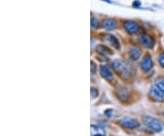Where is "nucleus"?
<instances>
[{"instance_id":"6","label":"nucleus","mask_w":164,"mask_h":136,"mask_svg":"<svg viewBox=\"0 0 164 136\" xmlns=\"http://www.w3.org/2000/svg\"><path fill=\"white\" fill-rule=\"evenodd\" d=\"M153 67V61L151 60V57L150 55L144 56V58L141 60L140 62V68L144 72H149Z\"/></svg>"},{"instance_id":"10","label":"nucleus","mask_w":164,"mask_h":136,"mask_svg":"<svg viewBox=\"0 0 164 136\" xmlns=\"http://www.w3.org/2000/svg\"><path fill=\"white\" fill-rule=\"evenodd\" d=\"M140 50L136 46H132L129 49V56L132 60H137L138 59H140Z\"/></svg>"},{"instance_id":"18","label":"nucleus","mask_w":164,"mask_h":136,"mask_svg":"<svg viewBox=\"0 0 164 136\" xmlns=\"http://www.w3.org/2000/svg\"><path fill=\"white\" fill-rule=\"evenodd\" d=\"M96 64L94 63V61H91V73L92 74H94L95 73V71H96Z\"/></svg>"},{"instance_id":"15","label":"nucleus","mask_w":164,"mask_h":136,"mask_svg":"<svg viewBox=\"0 0 164 136\" xmlns=\"http://www.w3.org/2000/svg\"><path fill=\"white\" fill-rule=\"evenodd\" d=\"M90 90H91V99H94V98H96V97L98 96V94H99L98 89L92 87Z\"/></svg>"},{"instance_id":"5","label":"nucleus","mask_w":164,"mask_h":136,"mask_svg":"<svg viewBox=\"0 0 164 136\" xmlns=\"http://www.w3.org/2000/svg\"><path fill=\"white\" fill-rule=\"evenodd\" d=\"M113 70L115 71L118 72V74L119 73L120 75H126V74H129V71L127 70V67L125 65V63L123 62L122 60H117L115 61L112 62V66Z\"/></svg>"},{"instance_id":"19","label":"nucleus","mask_w":164,"mask_h":136,"mask_svg":"<svg viewBox=\"0 0 164 136\" xmlns=\"http://www.w3.org/2000/svg\"><path fill=\"white\" fill-rule=\"evenodd\" d=\"M163 115H164V112H163Z\"/></svg>"},{"instance_id":"14","label":"nucleus","mask_w":164,"mask_h":136,"mask_svg":"<svg viewBox=\"0 0 164 136\" xmlns=\"http://www.w3.org/2000/svg\"><path fill=\"white\" fill-rule=\"evenodd\" d=\"M158 60H159V65H160L162 68H164V52H163V53H160V54L159 55Z\"/></svg>"},{"instance_id":"1","label":"nucleus","mask_w":164,"mask_h":136,"mask_svg":"<svg viewBox=\"0 0 164 136\" xmlns=\"http://www.w3.org/2000/svg\"><path fill=\"white\" fill-rule=\"evenodd\" d=\"M142 121L148 129H150V131H152L154 132H160L162 131L161 121L154 117H151L149 115L143 116Z\"/></svg>"},{"instance_id":"17","label":"nucleus","mask_w":164,"mask_h":136,"mask_svg":"<svg viewBox=\"0 0 164 136\" xmlns=\"http://www.w3.org/2000/svg\"><path fill=\"white\" fill-rule=\"evenodd\" d=\"M140 5H141V3H140V0H135V1L133 2V4H132V6L134 8H139V7H140Z\"/></svg>"},{"instance_id":"12","label":"nucleus","mask_w":164,"mask_h":136,"mask_svg":"<svg viewBox=\"0 0 164 136\" xmlns=\"http://www.w3.org/2000/svg\"><path fill=\"white\" fill-rule=\"evenodd\" d=\"M97 50L100 53H102V55L106 54V53H110V50L109 49H108L106 46H104V45H99V46L97 47Z\"/></svg>"},{"instance_id":"16","label":"nucleus","mask_w":164,"mask_h":136,"mask_svg":"<svg viewBox=\"0 0 164 136\" xmlns=\"http://www.w3.org/2000/svg\"><path fill=\"white\" fill-rule=\"evenodd\" d=\"M90 25H91V28H95L98 27V20L97 18H95L94 17H91V22H90Z\"/></svg>"},{"instance_id":"11","label":"nucleus","mask_w":164,"mask_h":136,"mask_svg":"<svg viewBox=\"0 0 164 136\" xmlns=\"http://www.w3.org/2000/svg\"><path fill=\"white\" fill-rule=\"evenodd\" d=\"M106 37H107L108 41L112 45V46H113L115 49H117V50L119 49V43H118V40L117 39L116 37H114V36H112V35H107Z\"/></svg>"},{"instance_id":"8","label":"nucleus","mask_w":164,"mask_h":136,"mask_svg":"<svg viewBox=\"0 0 164 136\" xmlns=\"http://www.w3.org/2000/svg\"><path fill=\"white\" fill-rule=\"evenodd\" d=\"M101 27L105 30H113L117 27V21L113 18H105L101 22Z\"/></svg>"},{"instance_id":"3","label":"nucleus","mask_w":164,"mask_h":136,"mask_svg":"<svg viewBox=\"0 0 164 136\" xmlns=\"http://www.w3.org/2000/svg\"><path fill=\"white\" fill-rule=\"evenodd\" d=\"M119 124L127 129H136L140 126V123L135 119L130 118V117H124L118 121Z\"/></svg>"},{"instance_id":"2","label":"nucleus","mask_w":164,"mask_h":136,"mask_svg":"<svg viewBox=\"0 0 164 136\" xmlns=\"http://www.w3.org/2000/svg\"><path fill=\"white\" fill-rule=\"evenodd\" d=\"M150 96L156 102H162L164 100V90L156 85H153L150 89Z\"/></svg>"},{"instance_id":"9","label":"nucleus","mask_w":164,"mask_h":136,"mask_svg":"<svg viewBox=\"0 0 164 136\" xmlns=\"http://www.w3.org/2000/svg\"><path fill=\"white\" fill-rule=\"evenodd\" d=\"M99 72H100V75L102 78H104L105 79L107 80H111L113 76H112V73H111V70L107 66V65H102L100 66L99 68Z\"/></svg>"},{"instance_id":"4","label":"nucleus","mask_w":164,"mask_h":136,"mask_svg":"<svg viewBox=\"0 0 164 136\" xmlns=\"http://www.w3.org/2000/svg\"><path fill=\"white\" fill-rule=\"evenodd\" d=\"M139 41L141 43L142 46H144L145 48H148V49H152L154 47V45H155L154 39L146 33H141L140 35Z\"/></svg>"},{"instance_id":"13","label":"nucleus","mask_w":164,"mask_h":136,"mask_svg":"<svg viewBox=\"0 0 164 136\" xmlns=\"http://www.w3.org/2000/svg\"><path fill=\"white\" fill-rule=\"evenodd\" d=\"M155 85L164 90V79H160V78L157 79L155 81Z\"/></svg>"},{"instance_id":"7","label":"nucleus","mask_w":164,"mask_h":136,"mask_svg":"<svg viewBox=\"0 0 164 136\" xmlns=\"http://www.w3.org/2000/svg\"><path fill=\"white\" fill-rule=\"evenodd\" d=\"M123 27L130 34H136L140 30V27L135 21H125L123 24Z\"/></svg>"}]
</instances>
